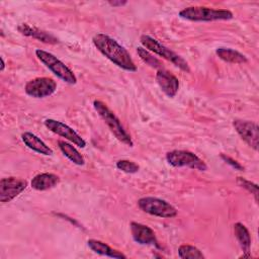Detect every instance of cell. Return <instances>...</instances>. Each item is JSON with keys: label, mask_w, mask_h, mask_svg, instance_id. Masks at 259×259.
<instances>
[{"label": "cell", "mask_w": 259, "mask_h": 259, "mask_svg": "<svg viewBox=\"0 0 259 259\" xmlns=\"http://www.w3.org/2000/svg\"><path fill=\"white\" fill-rule=\"evenodd\" d=\"M92 41L95 48L114 65L128 72H136L135 65L130 53L119 45L114 38L104 33H97L93 36Z\"/></svg>", "instance_id": "1"}, {"label": "cell", "mask_w": 259, "mask_h": 259, "mask_svg": "<svg viewBox=\"0 0 259 259\" xmlns=\"http://www.w3.org/2000/svg\"><path fill=\"white\" fill-rule=\"evenodd\" d=\"M93 107L96 110V112L99 114V116L103 119L105 124L108 126L112 135L119 142L130 147L134 146V143L132 141L130 134L123 128L118 117L108 108V106L105 103H103L100 100H94Z\"/></svg>", "instance_id": "2"}, {"label": "cell", "mask_w": 259, "mask_h": 259, "mask_svg": "<svg viewBox=\"0 0 259 259\" xmlns=\"http://www.w3.org/2000/svg\"><path fill=\"white\" fill-rule=\"evenodd\" d=\"M179 16L190 21H214V20H230L234 17L230 10L212 9L203 6H190L182 9Z\"/></svg>", "instance_id": "3"}, {"label": "cell", "mask_w": 259, "mask_h": 259, "mask_svg": "<svg viewBox=\"0 0 259 259\" xmlns=\"http://www.w3.org/2000/svg\"><path fill=\"white\" fill-rule=\"evenodd\" d=\"M35 55L37 59L58 78L68 84H76L77 78L73 71L68 68L62 61H60L55 55L40 49L35 50Z\"/></svg>", "instance_id": "4"}, {"label": "cell", "mask_w": 259, "mask_h": 259, "mask_svg": "<svg viewBox=\"0 0 259 259\" xmlns=\"http://www.w3.org/2000/svg\"><path fill=\"white\" fill-rule=\"evenodd\" d=\"M141 44L144 46L145 49L155 53L156 55L166 59L167 61L171 62L172 64H174L176 67H178L179 69H181L184 72H189V66L187 64V62L180 57L178 54H176L175 52L171 51L170 49H168L167 47H165L164 45H162L161 42H159L157 39L153 38L150 35H146L143 34L140 37Z\"/></svg>", "instance_id": "5"}, {"label": "cell", "mask_w": 259, "mask_h": 259, "mask_svg": "<svg viewBox=\"0 0 259 259\" xmlns=\"http://www.w3.org/2000/svg\"><path fill=\"white\" fill-rule=\"evenodd\" d=\"M138 205L141 210L151 215L164 219H171L177 215V209L170 202L158 197H142L138 200Z\"/></svg>", "instance_id": "6"}, {"label": "cell", "mask_w": 259, "mask_h": 259, "mask_svg": "<svg viewBox=\"0 0 259 259\" xmlns=\"http://www.w3.org/2000/svg\"><path fill=\"white\" fill-rule=\"evenodd\" d=\"M167 162L173 167H188L191 169L205 171L207 169L203 160L194 153L185 150H173L166 154Z\"/></svg>", "instance_id": "7"}, {"label": "cell", "mask_w": 259, "mask_h": 259, "mask_svg": "<svg viewBox=\"0 0 259 259\" xmlns=\"http://www.w3.org/2000/svg\"><path fill=\"white\" fill-rule=\"evenodd\" d=\"M57 89V83L49 77H38L25 84L24 91L34 98H45L51 96Z\"/></svg>", "instance_id": "8"}, {"label": "cell", "mask_w": 259, "mask_h": 259, "mask_svg": "<svg viewBox=\"0 0 259 259\" xmlns=\"http://www.w3.org/2000/svg\"><path fill=\"white\" fill-rule=\"evenodd\" d=\"M27 186L24 179L16 177H5L0 180V201L5 203L19 195Z\"/></svg>", "instance_id": "9"}, {"label": "cell", "mask_w": 259, "mask_h": 259, "mask_svg": "<svg viewBox=\"0 0 259 259\" xmlns=\"http://www.w3.org/2000/svg\"><path fill=\"white\" fill-rule=\"evenodd\" d=\"M44 124L52 133L67 139L68 141L72 142L74 145H76L80 148H85V146H86L85 140L83 138H81V136H79L72 127H70L66 123L59 121V120L52 119V118H48L44 121Z\"/></svg>", "instance_id": "10"}, {"label": "cell", "mask_w": 259, "mask_h": 259, "mask_svg": "<svg viewBox=\"0 0 259 259\" xmlns=\"http://www.w3.org/2000/svg\"><path fill=\"white\" fill-rule=\"evenodd\" d=\"M233 125L241 137V139L255 151L258 150V125L257 123L250 121V120H243V119H235L233 121Z\"/></svg>", "instance_id": "11"}, {"label": "cell", "mask_w": 259, "mask_h": 259, "mask_svg": "<svg viewBox=\"0 0 259 259\" xmlns=\"http://www.w3.org/2000/svg\"><path fill=\"white\" fill-rule=\"evenodd\" d=\"M131 233L133 239L140 245H155L157 248H160L158 241L156 239L154 231L143 224L132 222L131 223Z\"/></svg>", "instance_id": "12"}, {"label": "cell", "mask_w": 259, "mask_h": 259, "mask_svg": "<svg viewBox=\"0 0 259 259\" xmlns=\"http://www.w3.org/2000/svg\"><path fill=\"white\" fill-rule=\"evenodd\" d=\"M156 80L161 90L170 98L174 97L179 89V80L169 71L163 68L158 70L156 74Z\"/></svg>", "instance_id": "13"}, {"label": "cell", "mask_w": 259, "mask_h": 259, "mask_svg": "<svg viewBox=\"0 0 259 259\" xmlns=\"http://www.w3.org/2000/svg\"><path fill=\"white\" fill-rule=\"evenodd\" d=\"M17 29L21 34L36 38V39H38L42 42H46V44L54 45V44L59 42L58 38L56 36H54L52 33L47 32L45 30H41V29H39L37 27H34V26H30L27 23H22V24L18 25Z\"/></svg>", "instance_id": "14"}, {"label": "cell", "mask_w": 259, "mask_h": 259, "mask_svg": "<svg viewBox=\"0 0 259 259\" xmlns=\"http://www.w3.org/2000/svg\"><path fill=\"white\" fill-rule=\"evenodd\" d=\"M21 140L27 148H29L30 150L38 154H41L45 156L53 155V150L32 133H29V132L23 133L21 135Z\"/></svg>", "instance_id": "15"}, {"label": "cell", "mask_w": 259, "mask_h": 259, "mask_svg": "<svg viewBox=\"0 0 259 259\" xmlns=\"http://www.w3.org/2000/svg\"><path fill=\"white\" fill-rule=\"evenodd\" d=\"M60 182L59 176L53 173H40L35 175L30 184L31 187L38 191H44L57 186Z\"/></svg>", "instance_id": "16"}, {"label": "cell", "mask_w": 259, "mask_h": 259, "mask_svg": "<svg viewBox=\"0 0 259 259\" xmlns=\"http://www.w3.org/2000/svg\"><path fill=\"white\" fill-rule=\"evenodd\" d=\"M234 233L235 237L237 238L241 249L243 250L244 254L241 256V258L251 257L250 254V247H251V237L248 229L241 223H236L234 225Z\"/></svg>", "instance_id": "17"}, {"label": "cell", "mask_w": 259, "mask_h": 259, "mask_svg": "<svg viewBox=\"0 0 259 259\" xmlns=\"http://www.w3.org/2000/svg\"><path fill=\"white\" fill-rule=\"evenodd\" d=\"M87 245L93 252H95L99 255L107 256L110 258H116V259H125L126 258V256L124 254L111 248L110 246H108L107 244H105L99 240L90 239L87 241Z\"/></svg>", "instance_id": "18"}, {"label": "cell", "mask_w": 259, "mask_h": 259, "mask_svg": "<svg viewBox=\"0 0 259 259\" xmlns=\"http://www.w3.org/2000/svg\"><path fill=\"white\" fill-rule=\"evenodd\" d=\"M215 54L221 60H223L227 63L243 64V63L248 62V59L246 58V56H244L240 52L235 51L230 48H218L215 50Z\"/></svg>", "instance_id": "19"}, {"label": "cell", "mask_w": 259, "mask_h": 259, "mask_svg": "<svg viewBox=\"0 0 259 259\" xmlns=\"http://www.w3.org/2000/svg\"><path fill=\"white\" fill-rule=\"evenodd\" d=\"M59 148L62 151V153L74 164L82 166L85 164V160L83 158V156L77 151V149L72 146L71 144L65 142V141H59L58 142Z\"/></svg>", "instance_id": "20"}, {"label": "cell", "mask_w": 259, "mask_h": 259, "mask_svg": "<svg viewBox=\"0 0 259 259\" xmlns=\"http://www.w3.org/2000/svg\"><path fill=\"white\" fill-rule=\"evenodd\" d=\"M178 256L181 259L194 258V259H203L204 255L202 252L192 245H181L178 248Z\"/></svg>", "instance_id": "21"}, {"label": "cell", "mask_w": 259, "mask_h": 259, "mask_svg": "<svg viewBox=\"0 0 259 259\" xmlns=\"http://www.w3.org/2000/svg\"><path fill=\"white\" fill-rule=\"evenodd\" d=\"M137 53L140 56V58L150 67L155 68V69H161L162 68V63L160 60H158L156 57H154L147 49L138 47L137 48Z\"/></svg>", "instance_id": "22"}, {"label": "cell", "mask_w": 259, "mask_h": 259, "mask_svg": "<svg viewBox=\"0 0 259 259\" xmlns=\"http://www.w3.org/2000/svg\"><path fill=\"white\" fill-rule=\"evenodd\" d=\"M116 168L125 173H137L140 169L139 165L130 160H119L116 162Z\"/></svg>", "instance_id": "23"}, {"label": "cell", "mask_w": 259, "mask_h": 259, "mask_svg": "<svg viewBox=\"0 0 259 259\" xmlns=\"http://www.w3.org/2000/svg\"><path fill=\"white\" fill-rule=\"evenodd\" d=\"M237 183L241 187H243L246 190H248L251 194H253L254 197H255L256 202L258 201V186H257V184L252 183L251 181H249V180H247V179H245L243 177H238L237 178Z\"/></svg>", "instance_id": "24"}, {"label": "cell", "mask_w": 259, "mask_h": 259, "mask_svg": "<svg viewBox=\"0 0 259 259\" xmlns=\"http://www.w3.org/2000/svg\"><path fill=\"white\" fill-rule=\"evenodd\" d=\"M221 158L229 165H231L233 168H235L236 170H239V171H243L244 170V167L239 163L237 162L236 160H234L233 158L229 157V156H226L225 154H221Z\"/></svg>", "instance_id": "25"}, {"label": "cell", "mask_w": 259, "mask_h": 259, "mask_svg": "<svg viewBox=\"0 0 259 259\" xmlns=\"http://www.w3.org/2000/svg\"><path fill=\"white\" fill-rule=\"evenodd\" d=\"M127 2L126 1H109L108 4L113 6V7H119V6H123L125 5Z\"/></svg>", "instance_id": "26"}, {"label": "cell", "mask_w": 259, "mask_h": 259, "mask_svg": "<svg viewBox=\"0 0 259 259\" xmlns=\"http://www.w3.org/2000/svg\"><path fill=\"white\" fill-rule=\"evenodd\" d=\"M4 68H5V63H4V60H3V58L1 57V71H3L4 70Z\"/></svg>", "instance_id": "27"}]
</instances>
